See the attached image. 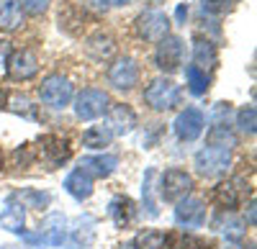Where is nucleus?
I'll use <instances>...</instances> for the list:
<instances>
[{"instance_id": "obj_16", "label": "nucleus", "mask_w": 257, "mask_h": 249, "mask_svg": "<svg viewBox=\"0 0 257 249\" xmlns=\"http://www.w3.org/2000/svg\"><path fill=\"white\" fill-rule=\"evenodd\" d=\"M24 223H26V205L11 200L3 208V213H0V226H3L6 231L24 234Z\"/></svg>"}, {"instance_id": "obj_26", "label": "nucleus", "mask_w": 257, "mask_h": 249, "mask_svg": "<svg viewBox=\"0 0 257 249\" xmlns=\"http://www.w3.org/2000/svg\"><path fill=\"white\" fill-rule=\"evenodd\" d=\"M165 241H167V236L162 231L147 229L134 239V249H165Z\"/></svg>"}, {"instance_id": "obj_38", "label": "nucleus", "mask_w": 257, "mask_h": 249, "mask_svg": "<svg viewBox=\"0 0 257 249\" xmlns=\"http://www.w3.org/2000/svg\"><path fill=\"white\" fill-rule=\"evenodd\" d=\"M0 170H3V149H0Z\"/></svg>"}, {"instance_id": "obj_17", "label": "nucleus", "mask_w": 257, "mask_h": 249, "mask_svg": "<svg viewBox=\"0 0 257 249\" xmlns=\"http://www.w3.org/2000/svg\"><path fill=\"white\" fill-rule=\"evenodd\" d=\"M216 62H219L216 47H213L208 39H196V44H193V67L206 72L211 67H216Z\"/></svg>"}, {"instance_id": "obj_33", "label": "nucleus", "mask_w": 257, "mask_h": 249, "mask_svg": "<svg viewBox=\"0 0 257 249\" xmlns=\"http://www.w3.org/2000/svg\"><path fill=\"white\" fill-rule=\"evenodd\" d=\"M11 103H13V111H16V113H24V116H34L29 98H13Z\"/></svg>"}, {"instance_id": "obj_25", "label": "nucleus", "mask_w": 257, "mask_h": 249, "mask_svg": "<svg viewBox=\"0 0 257 249\" xmlns=\"http://www.w3.org/2000/svg\"><path fill=\"white\" fill-rule=\"evenodd\" d=\"M185 80H188V90L193 93V95H206V90H208V75L206 72H201L198 67H188L185 70Z\"/></svg>"}, {"instance_id": "obj_37", "label": "nucleus", "mask_w": 257, "mask_h": 249, "mask_svg": "<svg viewBox=\"0 0 257 249\" xmlns=\"http://www.w3.org/2000/svg\"><path fill=\"white\" fill-rule=\"evenodd\" d=\"M6 106H8V93L0 88V108H6Z\"/></svg>"}, {"instance_id": "obj_6", "label": "nucleus", "mask_w": 257, "mask_h": 249, "mask_svg": "<svg viewBox=\"0 0 257 249\" xmlns=\"http://www.w3.org/2000/svg\"><path fill=\"white\" fill-rule=\"evenodd\" d=\"M190 188H193V177L185 170L173 167V170L162 172V177H160V195L167 203H178V200L188 198Z\"/></svg>"}, {"instance_id": "obj_2", "label": "nucleus", "mask_w": 257, "mask_h": 249, "mask_svg": "<svg viewBox=\"0 0 257 249\" xmlns=\"http://www.w3.org/2000/svg\"><path fill=\"white\" fill-rule=\"evenodd\" d=\"M144 100L149 108L155 111H170L180 103V88L170 77H157L149 82V88L144 90Z\"/></svg>"}, {"instance_id": "obj_27", "label": "nucleus", "mask_w": 257, "mask_h": 249, "mask_svg": "<svg viewBox=\"0 0 257 249\" xmlns=\"http://www.w3.org/2000/svg\"><path fill=\"white\" fill-rule=\"evenodd\" d=\"M165 246L170 249H203V241L196 239L193 234H185V231H178V234H170Z\"/></svg>"}, {"instance_id": "obj_31", "label": "nucleus", "mask_w": 257, "mask_h": 249, "mask_svg": "<svg viewBox=\"0 0 257 249\" xmlns=\"http://www.w3.org/2000/svg\"><path fill=\"white\" fill-rule=\"evenodd\" d=\"M18 3H21V11H26L31 16H41V13L49 8L52 0H18Z\"/></svg>"}, {"instance_id": "obj_34", "label": "nucleus", "mask_w": 257, "mask_h": 249, "mask_svg": "<svg viewBox=\"0 0 257 249\" xmlns=\"http://www.w3.org/2000/svg\"><path fill=\"white\" fill-rule=\"evenodd\" d=\"M8 54H11V41L0 39V70L8 65Z\"/></svg>"}, {"instance_id": "obj_15", "label": "nucleus", "mask_w": 257, "mask_h": 249, "mask_svg": "<svg viewBox=\"0 0 257 249\" xmlns=\"http://www.w3.org/2000/svg\"><path fill=\"white\" fill-rule=\"evenodd\" d=\"M244 198V188L239 180H226V182H219L216 188H213V200H216V205H221V208L226 211H234L237 205L242 203Z\"/></svg>"}, {"instance_id": "obj_8", "label": "nucleus", "mask_w": 257, "mask_h": 249, "mask_svg": "<svg viewBox=\"0 0 257 249\" xmlns=\"http://www.w3.org/2000/svg\"><path fill=\"white\" fill-rule=\"evenodd\" d=\"M183 41L178 36H165L157 41V52H155V62H157V67L165 70V72H175L180 65H183Z\"/></svg>"}, {"instance_id": "obj_30", "label": "nucleus", "mask_w": 257, "mask_h": 249, "mask_svg": "<svg viewBox=\"0 0 257 249\" xmlns=\"http://www.w3.org/2000/svg\"><path fill=\"white\" fill-rule=\"evenodd\" d=\"M201 6L211 16H221V13H226L231 8V0H201Z\"/></svg>"}, {"instance_id": "obj_10", "label": "nucleus", "mask_w": 257, "mask_h": 249, "mask_svg": "<svg viewBox=\"0 0 257 249\" xmlns=\"http://www.w3.org/2000/svg\"><path fill=\"white\" fill-rule=\"evenodd\" d=\"M39 72V57L31 49H21L8 59V77L16 82H26Z\"/></svg>"}, {"instance_id": "obj_5", "label": "nucleus", "mask_w": 257, "mask_h": 249, "mask_svg": "<svg viewBox=\"0 0 257 249\" xmlns=\"http://www.w3.org/2000/svg\"><path fill=\"white\" fill-rule=\"evenodd\" d=\"M108 111V93L98 88H85L75 98V113L82 121H95Z\"/></svg>"}, {"instance_id": "obj_9", "label": "nucleus", "mask_w": 257, "mask_h": 249, "mask_svg": "<svg viewBox=\"0 0 257 249\" xmlns=\"http://www.w3.org/2000/svg\"><path fill=\"white\" fill-rule=\"evenodd\" d=\"M203 126H206V116H203L201 108H185V111H180L175 123H173L178 139H183V141H196L203 134Z\"/></svg>"}, {"instance_id": "obj_21", "label": "nucleus", "mask_w": 257, "mask_h": 249, "mask_svg": "<svg viewBox=\"0 0 257 249\" xmlns=\"http://www.w3.org/2000/svg\"><path fill=\"white\" fill-rule=\"evenodd\" d=\"M64 190H67L75 200H85L93 195V180L88 175H82L80 170H75L72 175H67V180H64Z\"/></svg>"}, {"instance_id": "obj_22", "label": "nucleus", "mask_w": 257, "mask_h": 249, "mask_svg": "<svg viewBox=\"0 0 257 249\" xmlns=\"http://www.w3.org/2000/svg\"><path fill=\"white\" fill-rule=\"evenodd\" d=\"M95 239V221L90 216L77 218L75 229H72V249H88Z\"/></svg>"}, {"instance_id": "obj_23", "label": "nucleus", "mask_w": 257, "mask_h": 249, "mask_svg": "<svg viewBox=\"0 0 257 249\" xmlns=\"http://www.w3.org/2000/svg\"><path fill=\"white\" fill-rule=\"evenodd\" d=\"M108 213H111V218L118 229H123V226H128L134 218V200L132 198H113L111 205H108Z\"/></svg>"}, {"instance_id": "obj_36", "label": "nucleus", "mask_w": 257, "mask_h": 249, "mask_svg": "<svg viewBox=\"0 0 257 249\" xmlns=\"http://www.w3.org/2000/svg\"><path fill=\"white\" fill-rule=\"evenodd\" d=\"M95 3H100V6H128L132 0H95Z\"/></svg>"}, {"instance_id": "obj_19", "label": "nucleus", "mask_w": 257, "mask_h": 249, "mask_svg": "<svg viewBox=\"0 0 257 249\" xmlns=\"http://www.w3.org/2000/svg\"><path fill=\"white\" fill-rule=\"evenodd\" d=\"M24 24V11L18 0H0V31H16Z\"/></svg>"}, {"instance_id": "obj_28", "label": "nucleus", "mask_w": 257, "mask_h": 249, "mask_svg": "<svg viewBox=\"0 0 257 249\" xmlns=\"http://www.w3.org/2000/svg\"><path fill=\"white\" fill-rule=\"evenodd\" d=\"M152 180H155V170H147L144 172V185H142V195H144V208L149 218H157V203L152 200Z\"/></svg>"}, {"instance_id": "obj_14", "label": "nucleus", "mask_w": 257, "mask_h": 249, "mask_svg": "<svg viewBox=\"0 0 257 249\" xmlns=\"http://www.w3.org/2000/svg\"><path fill=\"white\" fill-rule=\"evenodd\" d=\"M116 167H118L116 154H98V157H82L77 170L93 180V177H108Z\"/></svg>"}, {"instance_id": "obj_4", "label": "nucleus", "mask_w": 257, "mask_h": 249, "mask_svg": "<svg viewBox=\"0 0 257 249\" xmlns=\"http://www.w3.org/2000/svg\"><path fill=\"white\" fill-rule=\"evenodd\" d=\"M72 82L62 75H49L39 85V98L41 103H47L49 108H67L72 100Z\"/></svg>"}, {"instance_id": "obj_1", "label": "nucleus", "mask_w": 257, "mask_h": 249, "mask_svg": "<svg viewBox=\"0 0 257 249\" xmlns=\"http://www.w3.org/2000/svg\"><path fill=\"white\" fill-rule=\"evenodd\" d=\"M196 172L203 175V177H216V175H224L229 167H231V149L226 147H216V144H208V147L198 149L196 152Z\"/></svg>"}, {"instance_id": "obj_12", "label": "nucleus", "mask_w": 257, "mask_h": 249, "mask_svg": "<svg viewBox=\"0 0 257 249\" xmlns=\"http://www.w3.org/2000/svg\"><path fill=\"white\" fill-rule=\"evenodd\" d=\"M175 223L185 229H201L206 223V205L198 198H183L175 208Z\"/></svg>"}, {"instance_id": "obj_11", "label": "nucleus", "mask_w": 257, "mask_h": 249, "mask_svg": "<svg viewBox=\"0 0 257 249\" xmlns=\"http://www.w3.org/2000/svg\"><path fill=\"white\" fill-rule=\"evenodd\" d=\"M36 239H39V244H47V246H62L67 241V218L62 213H49L41 221Z\"/></svg>"}, {"instance_id": "obj_24", "label": "nucleus", "mask_w": 257, "mask_h": 249, "mask_svg": "<svg viewBox=\"0 0 257 249\" xmlns=\"http://www.w3.org/2000/svg\"><path fill=\"white\" fill-rule=\"evenodd\" d=\"M113 139L111 129L108 126H90L88 131L82 134V147H88V149H103V147H108Z\"/></svg>"}, {"instance_id": "obj_3", "label": "nucleus", "mask_w": 257, "mask_h": 249, "mask_svg": "<svg viewBox=\"0 0 257 249\" xmlns=\"http://www.w3.org/2000/svg\"><path fill=\"white\" fill-rule=\"evenodd\" d=\"M36 157L47 164V170H57V167H62V164L72 157L70 139L57 136V134L41 136V139H39V147H36Z\"/></svg>"}, {"instance_id": "obj_18", "label": "nucleus", "mask_w": 257, "mask_h": 249, "mask_svg": "<svg viewBox=\"0 0 257 249\" xmlns=\"http://www.w3.org/2000/svg\"><path fill=\"white\" fill-rule=\"evenodd\" d=\"M134 126H137V116H134V111L128 108V106L118 103V106L111 108V118H108L111 134H128Z\"/></svg>"}, {"instance_id": "obj_32", "label": "nucleus", "mask_w": 257, "mask_h": 249, "mask_svg": "<svg viewBox=\"0 0 257 249\" xmlns=\"http://www.w3.org/2000/svg\"><path fill=\"white\" fill-rule=\"evenodd\" d=\"M34 159V147H21V149H16V164H21V167H26V164Z\"/></svg>"}, {"instance_id": "obj_7", "label": "nucleus", "mask_w": 257, "mask_h": 249, "mask_svg": "<svg viewBox=\"0 0 257 249\" xmlns=\"http://www.w3.org/2000/svg\"><path fill=\"white\" fill-rule=\"evenodd\" d=\"M167 31H170V18H167L165 11L149 8L137 18V34L144 41H160V39L167 36Z\"/></svg>"}, {"instance_id": "obj_29", "label": "nucleus", "mask_w": 257, "mask_h": 249, "mask_svg": "<svg viewBox=\"0 0 257 249\" xmlns=\"http://www.w3.org/2000/svg\"><path fill=\"white\" fill-rule=\"evenodd\" d=\"M237 126L242 134H254V126H257V113H254V106H244L237 111Z\"/></svg>"}, {"instance_id": "obj_20", "label": "nucleus", "mask_w": 257, "mask_h": 249, "mask_svg": "<svg viewBox=\"0 0 257 249\" xmlns=\"http://www.w3.org/2000/svg\"><path fill=\"white\" fill-rule=\"evenodd\" d=\"M85 52H88L93 59H98V62L108 59L116 52V41L108 34H95V36H90L88 41H85Z\"/></svg>"}, {"instance_id": "obj_13", "label": "nucleus", "mask_w": 257, "mask_h": 249, "mask_svg": "<svg viewBox=\"0 0 257 249\" xmlns=\"http://www.w3.org/2000/svg\"><path fill=\"white\" fill-rule=\"evenodd\" d=\"M108 80H111V85L116 90H132L139 82V65H137V59H132V57L116 59V65L108 72Z\"/></svg>"}, {"instance_id": "obj_35", "label": "nucleus", "mask_w": 257, "mask_h": 249, "mask_svg": "<svg viewBox=\"0 0 257 249\" xmlns=\"http://www.w3.org/2000/svg\"><path fill=\"white\" fill-rule=\"evenodd\" d=\"M175 16H178V24H183V21L188 18V6H185V3H180V6H178V11H175Z\"/></svg>"}]
</instances>
